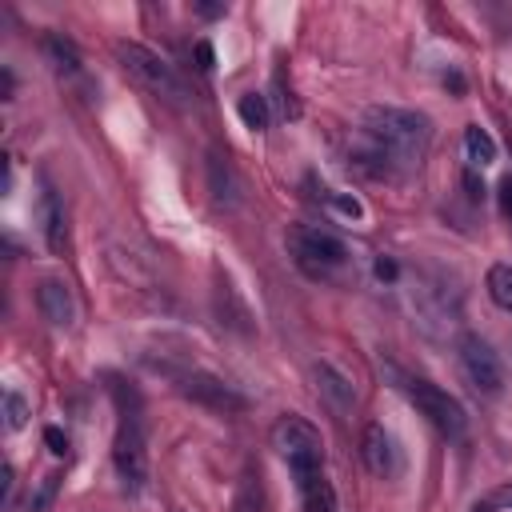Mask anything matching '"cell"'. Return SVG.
I'll return each instance as SVG.
<instances>
[{
    "instance_id": "1",
    "label": "cell",
    "mask_w": 512,
    "mask_h": 512,
    "mask_svg": "<svg viewBox=\"0 0 512 512\" xmlns=\"http://www.w3.org/2000/svg\"><path fill=\"white\" fill-rule=\"evenodd\" d=\"M432 144V120L416 108H368L356 148H352V168L372 176V180H404L420 172L424 156Z\"/></svg>"
},
{
    "instance_id": "2",
    "label": "cell",
    "mask_w": 512,
    "mask_h": 512,
    "mask_svg": "<svg viewBox=\"0 0 512 512\" xmlns=\"http://www.w3.org/2000/svg\"><path fill=\"white\" fill-rule=\"evenodd\" d=\"M112 380V396L120 408V424H116V440H112V464L116 476L124 480L128 492H140L148 484V444H144V420H140V396L128 380L108 376Z\"/></svg>"
},
{
    "instance_id": "3",
    "label": "cell",
    "mask_w": 512,
    "mask_h": 512,
    "mask_svg": "<svg viewBox=\"0 0 512 512\" xmlns=\"http://www.w3.org/2000/svg\"><path fill=\"white\" fill-rule=\"evenodd\" d=\"M116 60H120V68H124L144 92H152L156 100H164V104H172V108H188V104H192V88L184 84V76H180L160 52H152V48H144V44H136V40H116Z\"/></svg>"
},
{
    "instance_id": "4",
    "label": "cell",
    "mask_w": 512,
    "mask_h": 512,
    "mask_svg": "<svg viewBox=\"0 0 512 512\" xmlns=\"http://www.w3.org/2000/svg\"><path fill=\"white\" fill-rule=\"evenodd\" d=\"M284 244H288V256L296 260V268L312 280H332L348 268V244L320 224H292L284 232Z\"/></svg>"
},
{
    "instance_id": "5",
    "label": "cell",
    "mask_w": 512,
    "mask_h": 512,
    "mask_svg": "<svg viewBox=\"0 0 512 512\" xmlns=\"http://www.w3.org/2000/svg\"><path fill=\"white\" fill-rule=\"evenodd\" d=\"M272 448L292 468V476L324 468V440H320L316 424H308L304 416H280L272 424Z\"/></svg>"
},
{
    "instance_id": "6",
    "label": "cell",
    "mask_w": 512,
    "mask_h": 512,
    "mask_svg": "<svg viewBox=\"0 0 512 512\" xmlns=\"http://www.w3.org/2000/svg\"><path fill=\"white\" fill-rule=\"evenodd\" d=\"M456 364H460V376L468 380V388L476 396H500L504 392V364L480 332H464L456 340Z\"/></svg>"
},
{
    "instance_id": "7",
    "label": "cell",
    "mask_w": 512,
    "mask_h": 512,
    "mask_svg": "<svg viewBox=\"0 0 512 512\" xmlns=\"http://www.w3.org/2000/svg\"><path fill=\"white\" fill-rule=\"evenodd\" d=\"M404 392H408V400L416 404V412H420L440 436H448V440H460V436H464L468 416H464V408H460V400H456L452 392H444L440 384L420 380V376L404 380Z\"/></svg>"
},
{
    "instance_id": "8",
    "label": "cell",
    "mask_w": 512,
    "mask_h": 512,
    "mask_svg": "<svg viewBox=\"0 0 512 512\" xmlns=\"http://www.w3.org/2000/svg\"><path fill=\"white\" fill-rule=\"evenodd\" d=\"M180 392H184L188 400L212 408V412H244V408H248V400H244L228 380H220V376H212V372H188V376H180Z\"/></svg>"
},
{
    "instance_id": "9",
    "label": "cell",
    "mask_w": 512,
    "mask_h": 512,
    "mask_svg": "<svg viewBox=\"0 0 512 512\" xmlns=\"http://www.w3.org/2000/svg\"><path fill=\"white\" fill-rule=\"evenodd\" d=\"M360 452H364L368 472L380 476V480H396V476L404 472V452H400L396 436H392L384 424H368V428H364Z\"/></svg>"
},
{
    "instance_id": "10",
    "label": "cell",
    "mask_w": 512,
    "mask_h": 512,
    "mask_svg": "<svg viewBox=\"0 0 512 512\" xmlns=\"http://www.w3.org/2000/svg\"><path fill=\"white\" fill-rule=\"evenodd\" d=\"M36 304H40V316L52 324V328H72L76 324V296H72V288L64 284V280H56V276H48V280H40L36 284Z\"/></svg>"
},
{
    "instance_id": "11",
    "label": "cell",
    "mask_w": 512,
    "mask_h": 512,
    "mask_svg": "<svg viewBox=\"0 0 512 512\" xmlns=\"http://www.w3.org/2000/svg\"><path fill=\"white\" fill-rule=\"evenodd\" d=\"M312 380H316V392L328 400L332 412H352V404H356V388H352V380H348L340 368H332V364H316V368H312Z\"/></svg>"
},
{
    "instance_id": "12",
    "label": "cell",
    "mask_w": 512,
    "mask_h": 512,
    "mask_svg": "<svg viewBox=\"0 0 512 512\" xmlns=\"http://www.w3.org/2000/svg\"><path fill=\"white\" fill-rule=\"evenodd\" d=\"M296 492H300V508L304 512H340L336 488L320 468L316 472H296Z\"/></svg>"
},
{
    "instance_id": "13",
    "label": "cell",
    "mask_w": 512,
    "mask_h": 512,
    "mask_svg": "<svg viewBox=\"0 0 512 512\" xmlns=\"http://www.w3.org/2000/svg\"><path fill=\"white\" fill-rule=\"evenodd\" d=\"M40 232H44L48 252H64L68 224H64V204H60V196H56L52 184H44V192H40Z\"/></svg>"
},
{
    "instance_id": "14",
    "label": "cell",
    "mask_w": 512,
    "mask_h": 512,
    "mask_svg": "<svg viewBox=\"0 0 512 512\" xmlns=\"http://www.w3.org/2000/svg\"><path fill=\"white\" fill-rule=\"evenodd\" d=\"M208 188H212V200L224 204V208H236L240 204V184H236V172L228 160L212 156L208 160Z\"/></svg>"
},
{
    "instance_id": "15",
    "label": "cell",
    "mask_w": 512,
    "mask_h": 512,
    "mask_svg": "<svg viewBox=\"0 0 512 512\" xmlns=\"http://www.w3.org/2000/svg\"><path fill=\"white\" fill-rule=\"evenodd\" d=\"M464 160H468L472 172H480V168H488L496 160V140L480 124H468L464 128Z\"/></svg>"
},
{
    "instance_id": "16",
    "label": "cell",
    "mask_w": 512,
    "mask_h": 512,
    "mask_svg": "<svg viewBox=\"0 0 512 512\" xmlns=\"http://www.w3.org/2000/svg\"><path fill=\"white\" fill-rule=\"evenodd\" d=\"M44 52H48V60H52V68L60 76H80V52L64 36H48L44 40Z\"/></svg>"
},
{
    "instance_id": "17",
    "label": "cell",
    "mask_w": 512,
    "mask_h": 512,
    "mask_svg": "<svg viewBox=\"0 0 512 512\" xmlns=\"http://www.w3.org/2000/svg\"><path fill=\"white\" fill-rule=\"evenodd\" d=\"M236 112H240V120L252 128V132H264L268 124H272V112H268V100L260 96V92H244L240 100H236Z\"/></svg>"
},
{
    "instance_id": "18",
    "label": "cell",
    "mask_w": 512,
    "mask_h": 512,
    "mask_svg": "<svg viewBox=\"0 0 512 512\" xmlns=\"http://www.w3.org/2000/svg\"><path fill=\"white\" fill-rule=\"evenodd\" d=\"M488 296L496 308L512 312V264H492L488 268Z\"/></svg>"
},
{
    "instance_id": "19",
    "label": "cell",
    "mask_w": 512,
    "mask_h": 512,
    "mask_svg": "<svg viewBox=\"0 0 512 512\" xmlns=\"http://www.w3.org/2000/svg\"><path fill=\"white\" fill-rule=\"evenodd\" d=\"M0 416H4V432H20L28 424V400L16 388H4L0 396Z\"/></svg>"
},
{
    "instance_id": "20",
    "label": "cell",
    "mask_w": 512,
    "mask_h": 512,
    "mask_svg": "<svg viewBox=\"0 0 512 512\" xmlns=\"http://www.w3.org/2000/svg\"><path fill=\"white\" fill-rule=\"evenodd\" d=\"M316 200H324V204H328L332 212H340L344 220H364V204H360L352 192H336V188H324V184H320Z\"/></svg>"
},
{
    "instance_id": "21",
    "label": "cell",
    "mask_w": 512,
    "mask_h": 512,
    "mask_svg": "<svg viewBox=\"0 0 512 512\" xmlns=\"http://www.w3.org/2000/svg\"><path fill=\"white\" fill-rule=\"evenodd\" d=\"M372 276H376L380 284H396V280H400V264H396L388 252H380V256L372 260Z\"/></svg>"
},
{
    "instance_id": "22",
    "label": "cell",
    "mask_w": 512,
    "mask_h": 512,
    "mask_svg": "<svg viewBox=\"0 0 512 512\" xmlns=\"http://www.w3.org/2000/svg\"><path fill=\"white\" fill-rule=\"evenodd\" d=\"M56 488H60V472H48V476L40 480V492L32 496V512H44V508L52 504V496H56Z\"/></svg>"
},
{
    "instance_id": "23",
    "label": "cell",
    "mask_w": 512,
    "mask_h": 512,
    "mask_svg": "<svg viewBox=\"0 0 512 512\" xmlns=\"http://www.w3.org/2000/svg\"><path fill=\"white\" fill-rule=\"evenodd\" d=\"M192 60H196L200 72H212V68H216V52H212V44H208V40H196V44H192Z\"/></svg>"
},
{
    "instance_id": "24",
    "label": "cell",
    "mask_w": 512,
    "mask_h": 512,
    "mask_svg": "<svg viewBox=\"0 0 512 512\" xmlns=\"http://www.w3.org/2000/svg\"><path fill=\"white\" fill-rule=\"evenodd\" d=\"M44 440H48V448H52L56 456H68V436H64L60 428H48V432H44Z\"/></svg>"
},
{
    "instance_id": "25",
    "label": "cell",
    "mask_w": 512,
    "mask_h": 512,
    "mask_svg": "<svg viewBox=\"0 0 512 512\" xmlns=\"http://www.w3.org/2000/svg\"><path fill=\"white\" fill-rule=\"evenodd\" d=\"M496 196H500V212H504V216L512 220V176H504V180H500Z\"/></svg>"
},
{
    "instance_id": "26",
    "label": "cell",
    "mask_w": 512,
    "mask_h": 512,
    "mask_svg": "<svg viewBox=\"0 0 512 512\" xmlns=\"http://www.w3.org/2000/svg\"><path fill=\"white\" fill-rule=\"evenodd\" d=\"M0 476H4V508H12V492H16V472H12V464H4Z\"/></svg>"
},
{
    "instance_id": "27",
    "label": "cell",
    "mask_w": 512,
    "mask_h": 512,
    "mask_svg": "<svg viewBox=\"0 0 512 512\" xmlns=\"http://www.w3.org/2000/svg\"><path fill=\"white\" fill-rule=\"evenodd\" d=\"M196 8V16H204V20H220L224 12H228V4H192Z\"/></svg>"
},
{
    "instance_id": "28",
    "label": "cell",
    "mask_w": 512,
    "mask_h": 512,
    "mask_svg": "<svg viewBox=\"0 0 512 512\" xmlns=\"http://www.w3.org/2000/svg\"><path fill=\"white\" fill-rule=\"evenodd\" d=\"M464 188H468V200H484V184L476 180V172H472V168L464 172Z\"/></svg>"
}]
</instances>
